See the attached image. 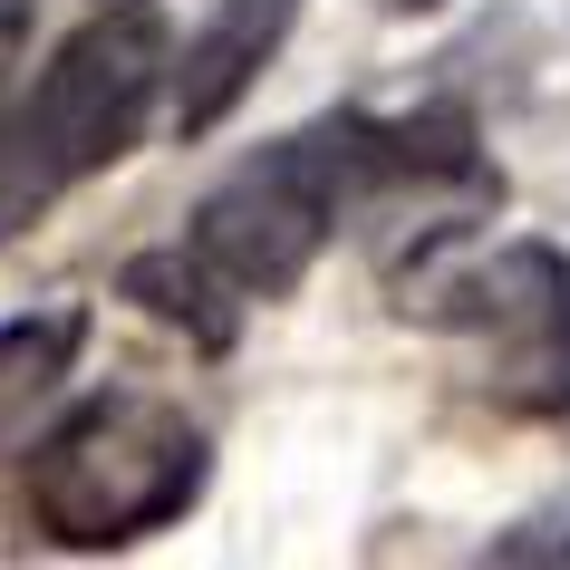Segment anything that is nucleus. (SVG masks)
<instances>
[{"instance_id": "1", "label": "nucleus", "mask_w": 570, "mask_h": 570, "mask_svg": "<svg viewBox=\"0 0 570 570\" xmlns=\"http://www.w3.org/2000/svg\"><path fill=\"white\" fill-rule=\"evenodd\" d=\"M204 474H213V445L175 396L97 387L30 445L20 503L59 551H126V541L165 532L204 503Z\"/></svg>"}, {"instance_id": "2", "label": "nucleus", "mask_w": 570, "mask_h": 570, "mask_svg": "<svg viewBox=\"0 0 570 570\" xmlns=\"http://www.w3.org/2000/svg\"><path fill=\"white\" fill-rule=\"evenodd\" d=\"M396 291H406V309L483 338V358H493L483 387L512 416H570V252L561 242H493L474 262L435 252V262L396 271Z\"/></svg>"}, {"instance_id": "3", "label": "nucleus", "mask_w": 570, "mask_h": 570, "mask_svg": "<svg viewBox=\"0 0 570 570\" xmlns=\"http://www.w3.org/2000/svg\"><path fill=\"white\" fill-rule=\"evenodd\" d=\"M165 78H175V49L146 20V0H107L88 30L59 39V59L39 68V88L20 97V117L39 126V146L59 155L68 184H88V175H107V165L136 155Z\"/></svg>"}, {"instance_id": "4", "label": "nucleus", "mask_w": 570, "mask_h": 570, "mask_svg": "<svg viewBox=\"0 0 570 570\" xmlns=\"http://www.w3.org/2000/svg\"><path fill=\"white\" fill-rule=\"evenodd\" d=\"M291 20H301V0H213V20L184 39V59H175V107H165L184 146H194V136H213L242 97L262 88V68L281 59Z\"/></svg>"}, {"instance_id": "5", "label": "nucleus", "mask_w": 570, "mask_h": 570, "mask_svg": "<svg viewBox=\"0 0 570 570\" xmlns=\"http://www.w3.org/2000/svg\"><path fill=\"white\" fill-rule=\"evenodd\" d=\"M117 291L146 320H165V330H184L194 348H233L242 330V291L223 281V271L194 252V242H165V252H136V262L117 271Z\"/></svg>"}, {"instance_id": "6", "label": "nucleus", "mask_w": 570, "mask_h": 570, "mask_svg": "<svg viewBox=\"0 0 570 570\" xmlns=\"http://www.w3.org/2000/svg\"><path fill=\"white\" fill-rule=\"evenodd\" d=\"M78 348H88V309H39V320L0 330V454L20 445V425L68 387Z\"/></svg>"}, {"instance_id": "7", "label": "nucleus", "mask_w": 570, "mask_h": 570, "mask_svg": "<svg viewBox=\"0 0 570 570\" xmlns=\"http://www.w3.org/2000/svg\"><path fill=\"white\" fill-rule=\"evenodd\" d=\"M59 194H68L59 155L39 146V126L20 117V97H10V107H0V242H10V233H30L39 213L59 204Z\"/></svg>"}, {"instance_id": "8", "label": "nucleus", "mask_w": 570, "mask_h": 570, "mask_svg": "<svg viewBox=\"0 0 570 570\" xmlns=\"http://www.w3.org/2000/svg\"><path fill=\"white\" fill-rule=\"evenodd\" d=\"M483 561H503V570H522V561H570V512H541V522L493 532V541H483Z\"/></svg>"}, {"instance_id": "9", "label": "nucleus", "mask_w": 570, "mask_h": 570, "mask_svg": "<svg viewBox=\"0 0 570 570\" xmlns=\"http://www.w3.org/2000/svg\"><path fill=\"white\" fill-rule=\"evenodd\" d=\"M30 10H39V0H0V68L20 59V39H30Z\"/></svg>"}, {"instance_id": "10", "label": "nucleus", "mask_w": 570, "mask_h": 570, "mask_svg": "<svg viewBox=\"0 0 570 570\" xmlns=\"http://www.w3.org/2000/svg\"><path fill=\"white\" fill-rule=\"evenodd\" d=\"M367 10H387V20H425V10H445V0H367Z\"/></svg>"}]
</instances>
